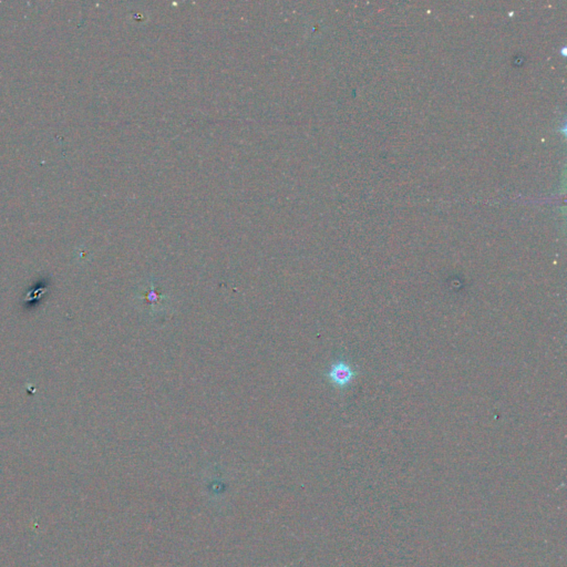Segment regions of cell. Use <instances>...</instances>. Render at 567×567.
Here are the masks:
<instances>
[{
  "mask_svg": "<svg viewBox=\"0 0 567 567\" xmlns=\"http://www.w3.org/2000/svg\"><path fill=\"white\" fill-rule=\"evenodd\" d=\"M354 376L356 372L354 369L346 361L341 360L335 362L327 373L329 381L338 388H345L349 386L354 379Z\"/></svg>",
  "mask_w": 567,
  "mask_h": 567,
  "instance_id": "obj_1",
  "label": "cell"
},
{
  "mask_svg": "<svg viewBox=\"0 0 567 567\" xmlns=\"http://www.w3.org/2000/svg\"><path fill=\"white\" fill-rule=\"evenodd\" d=\"M145 297L147 298V301H149L152 303H155V305H159V301H162V299H164V297H163V296H159V295H158L157 290H154V287L153 286L151 287V289L149 290V293H147L145 295Z\"/></svg>",
  "mask_w": 567,
  "mask_h": 567,
  "instance_id": "obj_2",
  "label": "cell"
}]
</instances>
